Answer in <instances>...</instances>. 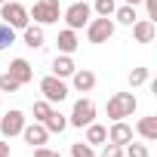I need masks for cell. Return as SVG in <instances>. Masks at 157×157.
I'll use <instances>...</instances> for the list:
<instances>
[{
	"instance_id": "1",
	"label": "cell",
	"mask_w": 157,
	"mask_h": 157,
	"mask_svg": "<svg viewBox=\"0 0 157 157\" xmlns=\"http://www.w3.org/2000/svg\"><path fill=\"white\" fill-rule=\"evenodd\" d=\"M136 108H139V99L132 93H114L108 99V105H105V111H108L111 120H126V117L136 114Z\"/></svg>"
},
{
	"instance_id": "2",
	"label": "cell",
	"mask_w": 157,
	"mask_h": 157,
	"mask_svg": "<svg viewBox=\"0 0 157 157\" xmlns=\"http://www.w3.org/2000/svg\"><path fill=\"white\" fill-rule=\"evenodd\" d=\"M0 19H3L10 28H16V31H22V28H28V25H31L28 6L16 3V0H6V3H0Z\"/></svg>"
},
{
	"instance_id": "3",
	"label": "cell",
	"mask_w": 157,
	"mask_h": 157,
	"mask_svg": "<svg viewBox=\"0 0 157 157\" xmlns=\"http://www.w3.org/2000/svg\"><path fill=\"white\" fill-rule=\"evenodd\" d=\"M28 16L34 19V25H56L62 19V6L59 0H37L34 10H28Z\"/></svg>"
},
{
	"instance_id": "4",
	"label": "cell",
	"mask_w": 157,
	"mask_h": 157,
	"mask_svg": "<svg viewBox=\"0 0 157 157\" xmlns=\"http://www.w3.org/2000/svg\"><path fill=\"white\" fill-rule=\"evenodd\" d=\"M96 120V102L93 99H77L71 114H68V126H77V129H83Z\"/></svg>"
},
{
	"instance_id": "5",
	"label": "cell",
	"mask_w": 157,
	"mask_h": 157,
	"mask_svg": "<svg viewBox=\"0 0 157 157\" xmlns=\"http://www.w3.org/2000/svg\"><path fill=\"white\" fill-rule=\"evenodd\" d=\"M62 19H65V25H68L71 31H80V28H86V22L93 19V6L83 3V0H77V3H71V6L62 13Z\"/></svg>"
},
{
	"instance_id": "6",
	"label": "cell",
	"mask_w": 157,
	"mask_h": 157,
	"mask_svg": "<svg viewBox=\"0 0 157 157\" xmlns=\"http://www.w3.org/2000/svg\"><path fill=\"white\" fill-rule=\"evenodd\" d=\"M111 37H114V19L99 16V19H90L86 22V40L90 43H108Z\"/></svg>"
},
{
	"instance_id": "7",
	"label": "cell",
	"mask_w": 157,
	"mask_h": 157,
	"mask_svg": "<svg viewBox=\"0 0 157 157\" xmlns=\"http://www.w3.org/2000/svg\"><path fill=\"white\" fill-rule=\"evenodd\" d=\"M40 93H43V99H46L49 105H59V102L68 99V83L62 80V77L49 74V77H43V80H40Z\"/></svg>"
},
{
	"instance_id": "8",
	"label": "cell",
	"mask_w": 157,
	"mask_h": 157,
	"mask_svg": "<svg viewBox=\"0 0 157 157\" xmlns=\"http://www.w3.org/2000/svg\"><path fill=\"white\" fill-rule=\"evenodd\" d=\"M22 129H25V114H22L19 108H13V111H6L3 117H0V132H3L6 139L22 136Z\"/></svg>"
},
{
	"instance_id": "9",
	"label": "cell",
	"mask_w": 157,
	"mask_h": 157,
	"mask_svg": "<svg viewBox=\"0 0 157 157\" xmlns=\"http://www.w3.org/2000/svg\"><path fill=\"white\" fill-rule=\"evenodd\" d=\"M6 74L13 77L19 86H25V83H31V80H34V68H31V62H28V59H13Z\"/></svg>"
},
{
	"instance_id": "10",
	"label": "cell",
	"mask_w": 157,
	"mask_h": 157,
	"mask_svg": "<svg viewBox=\"0 0 157 157\" xmlns=\"http://www.w3.org/2000/svg\"><path fill=\"white\" fill-rule=\"evenodd\" d=\"M22 139H25L31 148H40V145H46V139H49V129H46L40 120H34V123H25V129H22Z\"/></svg>"
},
{
	"instance_id": "11",
	"label": "cell",
	"mask_w": 157,
	"mask_h": 157,
	"mask_svg": "<svg viewBox=\"0 0 157 157\" xmlns=\"http://www.w3.org/2000/svg\"><path fill=\"white\" fill-rule=\"evenodd\" d=\"M129 28H132L136 43H151V40L157 37V25H154V19H136Z\"/></svg>"
},
{
	"instance_id": "12",
	"label": "cell",
	"mask_w": 157,
	"mask_h": 157,
	"mask_svg": "<svg viewBox=\"0 0 157 157\" xmlns=\"http://www.w3.org/2000/svg\"><path fill=\"white\" fill-rule=\"evenodd\" d=\"M108 142H114V145H129L132 142V126L126 123V120H114L111 123V129H108Z\"/></svg>"
},
{
	"instance_id": "13",
	"label": "cell",
	"mask_w": 157,
	"mask_h": 157,
	"mask_svg": "<svg viewBox=\"0 0 157 157\" xmlns=\"http://www.w3.org/2000/svg\"><path fill=\"white\" fill-rule=\"evenodd\" d=\"M71 83H74L77 93H93V90H96V74H93L90 68H77V71L71 74Z\"/></svg>"
},
{
	"instance_id": "14",
	"label": "cell",
	"mask_w": 157,
	"mask_h": 157,
	"mask_svg": "<svg viewBox=\"0 0 157 157\" xmlns=\"http://www.w3.org/2000/svg\"><path fill=\"white\" fill-rule=\"evenodd\" d=\"M22 40H25V46H31V49H43V46H46L43 25H28V28H22Z\"/></svg>"
},
{
	"instance_id": "15",
	"label": "cell",
	"mask_w": 157,
	"mask_h": 157,
	"mask_svg": "<svg viewBox=\"0 0 157 157\" xmlns=\"http://www.w3.org/2000/svg\"><path fill=\"white\" fill-rule=\"evenodd\" d=\"M56 43H59V52H62V56H71V52H77V46H80V40H77V31H71V28L59 31Z\"/></svg>"
},
{
	"instance_id": "16",
	"label": "cell",
	"mask_w": 157,
	"mask_h": 157,
	"mask_svg": "<svg viewBox=\"0 0 157 157\" xmlns=\"http://www.w3.org/2000/svg\"><path fill=\"white\" fill-rule=\"evenodd\" d=\"M74 71H77V65H74L71 56H56V59H52V74H56V77L65 80V77H71Z\"/></svg>"
},
{
	"instance_id": "17",
	"label": "cell",
	"mask_w": 157,
	"mask_h": 157,
	"mask_svg": "<svg viewBox=\"0 0 157 157\" xmlns=\"http://www.w3.org/2000/svg\"><path fill=\"white\" fill-rule=\"evenodd\" d=\"M136 132H139L142 139H148V142H154V139H157V117H154V114H148V117H142V120L136 123Z\"/></svg>"
},
{
	"instance_id": "18",
	"label": "cell",
	"mask_w": 157,
	"mask_h": 157,
	"mask_svg": "<svg viewBox=\"0 0 157 157\" xmlns=\"http://www.w3.org/2000/svg\"><path fill=\"white\" fill-rule=\"evenodd\" d=\"M105 142H108V126H102V123L93 120V123L86 126V145L96 148V145H105Z\"/></svg>"
},
{
	"instance_id": "19",
	"label": "cell",
	"mask_w": 157,
	"mask_h": 157,
	"mask_svg": "<svg viewBox=\"0 0 157 157\" xmlns=\"http://www.w3.org/2000/svg\"><path fill=\"white\" fill-rule=\"evenodd\" d=\"M43 126H46L49 132H65V129H68V117H65L62 111H49L46 120H43Z\"/></svg>"
},
{
	"instance_id": "20",
	"label": "cell",
	"mask_w": 157,
	"mask_h": 157,
	"mask_svg": "<svg viewBox=\"0 0 157 157\" xmlns=\"http://www.w3.org/2000/svg\"><path fill=\"white\" fill-rule=\"evenodd\" d=\"M111 19H114V22H120V25H132L139 16H136V6H126V3H123V6H117V10H114V16H111Z\"/></svg>"
},
{
	"instance_id": "21",
	"label": "cell",
	"mask_w": 157,
	"mask_h": 157,
	"mask_svg": "<svg viewBox=\"0 0 157 157\" xmlns=\"http://www.w3.org/2000/svg\"><path fill=\"white\" fill-rule=\"evenodd\" d=\"M16 43V28H10L6 22H0V52H3L6 46Z\"/></svg>"
},
{
	"instance_id": "22",
	"label": "cell",
	"mask_w": 157,
	"mask_h": 157,
	"mask_svg": "<svg viewBox=\"0 0 157 157\" xmlns=\"http://www.w3.org/2000/svg\"><path fill=\"white\" fill-rule=\"evenodd\" d=\"M114 10H117V0H96V3H93V13H99L105 19H111Z\"/></svg>"
},
{
	"instance_id": "23",
	"label": "cell",
	"mask_w": 157,
	"mask_h": 157,
	"mask_svg": "<svg viewBox=\"0 0 157 157\" xmlns=\"http://www.w3.org/2000/svg\"><path fill=\"white\" fill-rule=\"evenodd\" d=\"M126 151H123V157H151L148 154V145H142V142H129V145H123Z\"/></svg>"
},
{
	"instance_id": "24",
	"label": "cell",
	"mask_w": 157,
	"mask_h": 157,
	"mask_svg": "<svg viewBox=\"0 0 157 157\" xmlns=\"http://www.w3.org/2000/svg\"><path fill=\"white\" fill-rule=\"evenodd\" d=\"M71 157H96V148L86 142H74L71 145Z\"/></svg>"
},
{
	"instance_id": "25",
	"label": "cell",
	"mask_w": 157,
	"mask_h": 157,
	"mask_svg": "<svg viewBox=\"0 0 157 157\" xmlns=\"http://www.w3.org/2000/svg\"><path fill=\"white\" fill-rule=\"evenodd\" d=\"M142 83H148V68H132V71H129V86L136 90V86H142Z\"/></svg>"
},
{
	"instance_id": "26",
	"label": "cell",
	"mask_w": 157,
	"mask_h": 157,
	"mask_svg": "<svg viewBox=\"0 0 157 157\" xmlns=\"http://www.w3.org/2000/svg\"><path fill=\"white\" fill-rule=\"evenodd\" d=\"M49 111H52V105H49L46 99H40V102H34V120H40V123H43Z\"/></svg>"
},
{
	"instance_id": "27",
	"label": "cell",
	"mask_w": 157,
	"mask_h": 157,
	"mask_svg": "<svg viewBox=\"0 0 157 157\" xmlns=\"http://www.w3.org/2000/svg\"><path fill=\"white\" fill-rule=\"evenodd\" d=\"M19 90V83L13 80L10 74H0V93H16Z\"/></svg>"
},
{
	"instance_id": "28",
	"label": "cell",
	"mask_w": 157,
	"mask_h": 157,
	"mask_svg": "<svg viewBox=\"0 0 157 157\" xmlns=\"http://www.w3.org/2000/svg\"><path fill=\"white\" fill-rule=\"evenodd\" d=\"M99 157H123V148L120 145H114V142H105V148H102V154Z\"/></svg>"
},
{
	"instance_id": "29",
	"label": "cell",
	"mask_w": 157,
	"mask_h": 157,
	"mask_svg": "<svg viewBox=\"0 0 157 157\" xmlns=\"http://www.w3.org/2000/svg\"><path fill=\"white\" fill-rule=\"evenodd\" d=\"M34 157H62V154L52 151V148H46V145H40V148H34Z\"/></svg>"
},
{
	"instance_id": "30",
	"label": "cell",
	"mask_w": 157,
	"mask_h": 157,
	"mask_svg": "<svg viewBox=\"0 0 157 157\" xmlns=\"http://www.w3.org/2000/svg\"><path fill=\"white\" fill-rule=\"evenodd\" d=\"M142 3L148 6V16H151V19H157V0H142Z\"/></svg>"
},
{
	"instance_id": "31",
	"label": "cell",
	"mask_w": 157,
	"mask_h": 157,
	"mask_svg": "<svg viewBox=\"0 0 157 157\" xmlns=\"http://www.w3.org/2000/svg\"><path fill=\"white\" fill-rule=\"evenodd\" d=\"M0 157H10V142H0Z\"/></svg>"
},
{
	"instance_id": "32",
	"label": "cell",
	"mask_w": 157,
	"mask_h": 157,
	"mask_svg": "<svg viewBox=\"0 0 157 157\" xmlns=\"http://www.w3.org/2000/svg\"><path fill=\"white\" fill-rule=\"evenodd\" d=\"M123 3H126V6H139V3H142V0H123Z\"/></svg>"
},
{
	"instance_id": "33",
	"label": "cell",
	"mask_w": 157,
	"mask_h": 157,
	"mask_svg": "<svg viewBox=\"0 0 157 157\" xmlns=\"http://www.w3.org/2000/svg\"><path fill=\"white\" fill-rule=\"evenodd\" d=\"M0 3H6V0H0Z\"/></svg>"
}]
</instances>
